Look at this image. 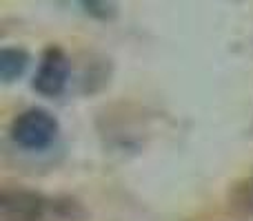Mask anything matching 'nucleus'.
Here are the masks:
<instances>
[{
	"instance_id": "nucleus-1",
	"label": "nucleus",
	"mask_w": 253,
	"mask_h": 221,
	"mask_svg": "<svg viewBox=\"0 0 253 221\" xmlns=\"http://www.w3.org/2000/svg\"><path fill=\"white\" fill-rule=\"evenodd\" d=\"M56 135L58 120L44 109H27L11 122V139L25 151H42Z\"/></svg>"
},
{
	"instance_id": "nucleus-2",
	"label": "nucleus",
	"mask_w": 253,
	"mask_h": 221,
	"mask_svg": "<svg viewBox=\"0 0 253 221\" xmlns=\"http://www.w3.org/2000/svg\"><path fill=\"white\" fill-rule=\"evenodd\" d=\"M71 73V64L67 53L60 47H47L40 58L38 71L34 75V89L40 95L56 97L65 91Z\"/></svg>"
},
{
	"instance_id": "nucleus-3",
	"label": "nucleus",
	"mask_w": 253,
	"mask_h": 221,
	"mask_svg": "<svg viewBox=\"0 0 253 221\" xmlns=\"http://www.w3.org/2000/svg\"><path fill=\"white\" fill-rule=\"evenodd\" d=\"M27 64H29V53L25 49L18 47H4L0 51V78L4 82H13L25 73Z\"/></svg>"
}]
</instances>
